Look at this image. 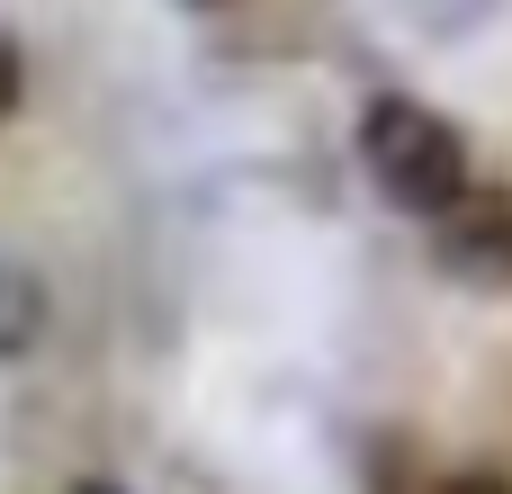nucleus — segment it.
Segmentation results:
<instances>
[{"label": "nucleus", "instance_id": "nucleus-4", "mask_svg": "<svg viewBox=\"0 0 512 494\" xmlns=\"http://www.w3.org/2000/svg\"><path fill=\"white\" fill-rule=\"evenodd\" d=\"M396 9H405V27L432 36V45H468V36H486V27L504 18L512 0H396Z\"/></svg>", "mask_w": 512, "mask_h": 494}, {"label": "nucleus", "instance_id": "nucleus-5", "mask_svg": "<svg viewBox=\"0 0 512 494\" xmlns=\"http://www.w3.org/2000/svg\"><path fill=\"white\" fill-rule=\"evenodd\" d=\"M18 90H27V54H18V45L0 36V126L18 117Z\"/></svg>", "mask_w": 512, "mask_h": 494}, {"label": "nucleus", "instance_id": "nucleus-8", "mask_svg": "<svg viewBox=\"0 0 512 494\" xmlns=\"http://www.w3.org/2000/svg\"><path fill=\"white\" fill-rule=\"evenodd\" d=\"M180 9H225V0H180Z\"/></svg>", "mask_w": 512, "mask_h": 494}, {"label": "nucleus", "instance_id": "nucleus-2", "mask_svg": "<svg viewBox=\"0 0 512 494\" xmlns=\"http://www.w3.org/2000/svg\"><path fill=\"white\" fill-rule=\"evenodd\" d=\"M432 261H441V279H459L468 297H512V180H477V189L432 225Z\"/></svg>", "mask_w": 512, "mask_h": 494}, {"label": "nucleus", "instance_id": "nucleus-7", "mask_svg": "<svg viewBox=\"0 0 512 494\" xmlns=\"http://www.w3.org/2000/svg\"><path fill=\"white\" fill-rule=\"evenodd\" d=\"M63 494H126V486H117V477H72Z\"/></svg>", "mask_w": 512, "mask_h": 494}, {"label": "nucleus", "instance_id": "nucleus-3", "mask_svg": "<svg viewBox=\"0 0 512 494\" xmlns=\"http://www.w3.org/2000/svg\"><path fill=\"white\" fill-rule=\"evenodd\" d=\"M45 333H54V288H45V270L0 261V369L36 360V351H45Z\"/></svg>", "mask_w": 512, "mask_h": 494}, {"label": "nucleus", "instance_id": "nucleus-6", "mask_svg": "<svg viewBox=\"0 0 512 494\" xmlns=\"http://www.w3.org/2000/svg\"><path fill=\"white\" fill-rule=\"evenodd\" d=\"M432 494H512V486L495 477V468H459V477H441Z\"/></svg>", "mask_w": 512, "mask_h": 494}, {"label": "nucleus", "instance_id": "nucleus-1", "mask_svg": "<svg viewBox=\"0 0 512 494\" xmlns=\"http://www.w3.org/2000/svg\"><path fill=\"white\" fill-rule=\"evenodd\" d=\"M360 171H369V189H378L396 216H414V225H441V216L477 189L468 135H459L432 99H414V90H378V99L360 108Z\"/></svg>", "mask_w": 512, "mask_h": 494}]
</instances>
